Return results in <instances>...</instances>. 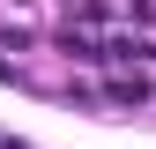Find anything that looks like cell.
Returning a JSON list of instances; mask_svg holds the SVG:
<instances>
[{
	"instance_id": "cell-1",
	"label": "cell",
	"mask_w": 156,
	"mask_h": 149,
	"mask_svg": "<svg viewBox=\"0 0 156 149\" xmlns=\"http://www.w3.org/2000/svg\"><path fill=\"white\" fill-rule=\"evenodd\" d=\"M0 149H23V142H15V134H0Z\"/></svg>"
}]
</instances>
